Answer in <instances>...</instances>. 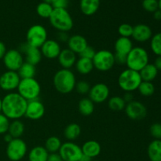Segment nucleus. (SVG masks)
Returning a JSON list of instances; mask_svg holds the SVG:
<instances>
[{"instance_id": "obj_1", "label": "nucleus", "mask_w": 161, "mask_h": 161, "mask_svg": "<svg viewBox=\"0 0 161 161\" xmlns=\"http://www.w3.org/2000/svg\"><path fill=\"white\" fill-rule=\"evenodd\" d=\"M28 102L17 92H9L2 98V113L9 120L25 116Z\"/></svg>"}, {"instance_id": "obj_2", "label": "nucleus", "mask_w": 161, "mask_h": 161, "mask_svg": "<svg viewBox=\"0 0 161 161\" xmlns=\"http://www.w3.org/2000/svg\"><path fill=\"white\" fill-rule=\"evenodd\" d=\"M53 83L58 92L67 94L75 89L76 78L71 69H61L53 75Z\"/></svg>"}, {"instance_id": "obj_3", "label": "nucleus", "mask_w": 161, "mask_h": 161, "mask_svg": "<svg viewBox=\"0 0 161 161\" xmlns=\"http://www.w3.org/2000/svg\"><path fill=\"white\" fill-rule=\"evenodd\" d=\"M49 20L51 26L58 31L68 32L73 28V19L67 9H53Z\"/></svg>"}, {"instance_id": "obj_4", "label": "nucleus", "mask_w": 161, "mask_h": 161, "mask_svg": "<svg viewBox=\"0 0 161 161\" xmlns=\"http://www.w3.org/2000/svg\"><path fill=\"white\" fill-rule=\"evenodd\" d=\"M149 63V56L148 51L142 47H135L132 48L127 56V69L140 72Z\"/></svg>"}, {"instance_id": "obj_5", "label": "nucleus", "mask_w": 161, "mask_h": 161, "mask_svg": "<svg viewBox=\"0 0 161 161\" xmlns=\"http://www.w3.org/2000/svg\"><path fill=\"white\" fill-rule=\"evenodd\" d=\"M142 82L139 72L127 69L123 71L118 77V85L124 92H134L137 91Z\"/></svg>"}, {"instance_id": "obj_6", "label": "nucleus", "mask_w": 161, "mask_h": 161, "mask_svg": "<svg viewBox=\"0 0 161 161\" xmlns=\"http://www.w3.org/2000/svg\"><path fill=\"white\" fill-rule=\"evenodd\" d=\"M17 93L27 102L39 98L41 86L35 78L21 79L17 86Z\"/></svg>"}, {"instance_id": "obj_7", "label": "nucleus", "mask_w": 161, "mask_h": 161, "mask_svg": "<svg viewBox=\"0 0 161 161\" xmlns=\"http://www.w3.org/2000/svg\"><path fill=\"white\" fill-rule=\"evenodd\" d=\"M94 68L100 72H108L113 68L115 63L114 53L108 50H98L92 59Z\"/></svg>"}, {"instance_id": "obj_8", "label": "nucleus", "mask_w": 161, "mask_h": 161, "mask_svg": "<svg viewBox=\"0 0 161 161\" xmlns=\"http://www.w3.org/2000/svg\"><path fill=\"white\" fill-rule=\"evenodd\" d=\"M47 36L48 34L45 27L36 24L28 28L26 34V42L31 47L40 48L47 40Z\"/></svg>"}, {"instance_id": "obj_9", "label": "nucleus", "mask_w": 161, "mask_h": 161, "mask_svg": "<svg viewBox=\"0 0 161 161\" xmlns=\"http://www.w3.org/2000/svg\"><path fill=\"white\" fill-rule=\"evenodd\" d=\"M28 153V146L26 142L19 138H14L7 144L6 153L9 161H20L26 156Z\"/></svg>"}, {"instance_id": "obj_10", "label": "nucleus", "mask_w": 161, "mask_h": 161, "mask_svg": "<svg viewBox=\"0 0 161 161\" xmlns=\"http://www.w3.org/2000/svg\"><path fill=\"white\" fill-rule=\"evenodd\" d=\"M58 154L64 161H79L83 155L82 149L74 142L62 143Z\"/></svg>"}, {"instance_id": "obj_11", "label": "nucleus", "mask_w": 161, "mask_h": 161, "mask_svg": "<svg viewBox=\"0 0 161 161\" xmlns=\"http://www.w3.org/2000/svg\"><path fill=\"white\" fill-rule=\"evenodd\" d=\"M3 64L7 70L17 72L25 61L21 52L17 49H10L7 50L3 58Z\"/></svg>"}, {"instance_id": "obj_12", "label": "nucleus", "mask_w": 161, "mask_h": 161, "mask_svg": "<svg viewBox=\"0 0 161 161\" xmlns=\"http://www.w3.org/2000/svg\"><path fill=\"white\" fill-rule=\"evenodd\" d=\"M20 80L17 72L6 71L0 75V88L6 92H13L17 89Z\"/></svg>"}, {"instance_id": "obj_13", "label": "nucleus", "mask_w": 161, "mask_h": 161, "mask_svg": "<svg viewBox=\"0 0 161 161\" xmlns=\"http://www.w3.org/2000/svg\"><path fill=\"white\" fill-rule=\"evenodd\" d=\"M126 115L132 120H142L147 115V108L146 105L138 101H132L126 105Z\"/></svg>"}, {"instance_id": "obj_14", "label": "nucleus", "mask_w": 161, "mask_h": 161, "mask_svg": "<svg viewBox=\"0 0 161 161\" xmlns=\"http://www.w3.org/2000/svg\"><path fill=\"white\" fill-rule=\"evenodd\" d=\"M109 94L110 91L108 85L104 83H97L93 86H91L88 97L94 104H101L108 100Z\"/></svg>"}, {"instance_id": "obj_15", "label": "nucleus", "mask_w": 161, "mask_h": 161, "mask_svg": "<svg viewBox=\"0 0 161 161\" xmlns=\"http://www.w3.org/2000/svg\"><path fill=\"white\" fill-rule=\"evenodd\" d=\"M45 114V106L39 98L28 102L25 116L31 120H39Z\"/></svg>"}, {"instance_id": "obj_16", "label": "nucleus", "mask_w": 161, "mask_h": 161, "mask_svg": "<svg viewBox=\"0 0 161 161\" xmlns=\"http://www.w3.org/2000/svg\"><path fill=\"white\" fill-rule=\"evenodd\" d=\"M19 50L21 52L22 54L24 53L25 55V61H26L25 62H28L36 66L42 60V55L40 49L31 47V46L28 45L27 42L22 43Z\"/></svg>"}, {"instance_id": "obj_17", "label": "nucleus", "mask_w": 161, "mask_h": 161, "mask_svg": "<svg viewBox=\"0 0 161 161\" xmlns=\"http://www.w3.org/2000/svg\"><path fill=\"white\" fill-rule=\"evenodd\" d=\"M39 49L42 56L50 60L58 59L61 51V45L54 39H47Z\"/></svg>"}, {"instance_id": "obj_18", "label": "nucleus", "mask_w": 161, "mask_h": 161, "mask_svg": "<svg viewBox=\"0 0 161 161\" xmlns=\"http://www.w3.org/2000/svg\"><path fill=\"white\" fill-rule=\"evenodd\" d=\"M153 36V31L149 25L146 24H138L133 27L131 37L138 42H145L150 40Z\"/></svg>"}, {"instance_id": "obj_19", "label": "nucleus", "mask_w": 161, "mask_h": 161, "mask_svg": "<svg viewBox=\"0 0 161 161\" xmlns=\"http://www.w3.org/2000/svg\"><path fill=\"white\" fill-rule=\"evenodd\" d=\"M67 44L68 48L74 52L75 54H80L88 46L86 39L81 35H73L69 36Z\"/></svg>"}, {"instance_id": "obj_20", "label": "nucleus", "mask_w": 161, "mask_h": 161, "mask_svg": "<svg viewBox=\"0 0 161 161\" xmlns=\"http://www.w3.org/2000/svg\"><path fill=\"white\" fill-rule=\"evenodd\" d=\"M58 63L62 69H70L75 65L76 62V54L69 48L63 49L58 56Z\"/></svg>"}, {"instance_id": "obj_21", "label": "nucleus", "mask_w": 161, "mask_h": 161, "mask_svg": "<svg viewBox=\"0 0 161 161\" xmlns=\"http://www.w3.org/2000/svg\"><path fill=\"white\" fill-rule=\"evenodd\" d=\"M81 149L83 155L87 156L91 159L98 157L102 152V146L100 143L94 140H89L84 142Z\"/></svg>"}, {"instance_id": "obj_22", "label": "nucleus", "mask_w": 161, "mask_h": 161, "mask_svg": "<svg viewBox=\"0 0 161 161\" xmlns=\"http://www.w3.org/2000/svg\"><path fill=\"white\" fill-rule=\"evenodd\" d=\"M133 47V42L130 38L121 37L120 36L115 42V53L127 56V54L130 53Z\"/></svg>"}, {"instance_id": "obj_23", "label": "nucleus", "mask_w": 161, "mask_h": 161, "mask_svg": "<svg viewBox=\"0 0 161 161\" xmlns=\"http://www.w3.org/2000/svg\"><path fill=\"white\" fill-rule=\"evenodd\" d=\"M80 10L84 15L92 16L100 7V0H80Z\"/></svg>"}, {"instance_id": "obj_24", "label": "nucleus", "mask_w": 161, "mask_h": 161, "mask_svg": "<svg viewBox=\"0 0 161 161\" xmlns=\"http://www.w3.org/2000/svg\"><path fill=\"white\" fill-rule=\"evenodd\" d=\"M50 153L44 146L33 147L28 154V161H47Z\"/></svg>"}, {"instance_id": "obj_25", "label": "nucleus", "mask_w": 161, "mask_h": 161, "mask_svg": "<svg viewBox=\"0 0 161 161\" xmlns=\"http://www.w3.org/2000/svg\"><path fill=\"white\" fill-rule=\"evenodd\" d=\"M147 154L150 161H161V140L154 139L149 143Z\"/></svg>"}, {"instance_id": "obj_26", "label": "nucleus", "mask_w": 161, "mask_h": 161, "mask_svg": "<svg viewBox=\"0 0 161 161\" xmlns=\"http://www.w3.org/2000/svg\"><path fill=\"white\" fill-rule=\"evenodd\" d=\"M75 66L77 72L80 74H81V75H88L94 69L92 60L88 59V58H81V57L79 59H77Z\"/></svg>"}, {"instance_id": "obj_27", "label": "nucleus", "mask_w": 161, "mask_h": 161, "mask_svg": "<svg viewBox=\"0 0 161 161\" xmlns=\"http://www.w3.org/2000/svg\"><path fill=\"white\" fill-rule=\"evenodd\" d=\"M158 72L157 69L154 64H149L145 66L139 72L142 81H147V82H152L153 80H155L157 78V75H158Z\"/></svg>"}, {"instance_id": "obj_28", "label": "nucleus", "mask_w": 161, "mask_h": 161, "mask_svg": "<svg viewBox=\"0 0 161 161\" xmlns=\"http://www.w3.org/2000/svg\"><path fill=\"white\" fill-rule=\"evenodd\" d=\"M80 134H81V127L75 123H72L66 126L64 130V138L69 142H73L78 139Z\"/></svg>"}, {"instance_id": "obj_29", "label": "nucleus", "mask_w": 161, "mask_h": 161, "mask_svg": "<svg viewBox=\"0 0 161 161\" xmlns=\"http://www.w3.org/2000/svg\"><path fill=\"white\" fill-rule=\"evenodd\" d=\"M14 138H19L25 133V124L20 119L12 120L9 123L8 132Z\"/></svg>"}, {"instance_id": "obj_30", "label": "nucleus", "mask_w": 161, "mask_h": 161, "mask_svg": "<svg viewBox=\"0 0 161 161\" xmlns=\"http://www.w3.org/2000/svg\"><path fill=\"white\" fill-rule=\"evenodd\" d=\"M78 109L83 116H91L94 111V103L89 97H83L79 102Z\"/></svg>"}, {"instance_id": "obj_31", "label": "nucleus", "mask_w": 161, "mask_h": 161, "mask_svg": "<svg viewBox=\"0 0 161 161\" xmlns=\"http://www.w3.org/2000/svg\"><path fill=\"white\" fill-rule=\"evenodd\" d=\"M17 73L20 79L35 78L36 73V66L28 62H24L17 71Z\"/></svg>"}, {"instance_id": "obj_32", "label": "nucleus", "mask_w": 161, "mask_h": 161, "mask_svg": "<svg viewBox=\"0 0 161 161\" xmlns=\"http://www.w3.org/2000/svg\"><path fill=\"white\" fill-rule=\"evenodd\" d=\"M62 145L61 140L57 136H51L49 137L45 142V146L48 153L50 154L51 153H58L59 152L61 146Z\"/></svg>"}, {"instance_id": "obj_33", "label": "nucleus", "mask_w": 161, "mask_h": 161, "mask_svg": "<svg viewBox=\"0 0 161 161\" xmlns=\"http://www.w3.org/2000/svg\"><path fill=\"white\" fill-rule=\"evenodd\" d=\"M126 105L123 97L119 96H113L108 98V106L113 111H122L125 108Z\"/></svg>"}, {"instance_id": "obj_34", "label": "nucleus", "mask_w": 161, "mask_h": 161, "mask_svg": "<svg viewBox=\"0 0 161 161\" xmlns=\"http://www.w3.org/2000/svg\"><path fill=\"white\" fill-rule=\"evenodd\" d=\"M53 10V6L50 3H45V2L40 3L36 6V13L42 18H50Z\"/></svg>"}, {"instance_id": "obj_35", "label": "nucleus", "mask_w": 161, "mask_h": 161, "mask_svg": "<svg viewBox=\"0 0 161 161\" xmlns=\"http://www.w3.org/2000/svg\"><path fill=\"white\" fill-rule=\"evenodd\" d=\"M138 91L142 96L150 97L155 93V86L152 82L142 81L138 86Z\"/></svg>"}, {"instance_id": "obj_36", "label": "nucleus", "mask_w": 161, "mask_h": 161, "mask_svg": "<svg viewBox=\"0 0 161 161\" xmlns=\"http://www.w3.org/2000/svg\"><path fill=\"white\" fill-rule=\"evenodd\" d=\"M150 48L154 54L161 56V32L153 35L150 39Z\"/></svg>"}, {"instance_id": "obj_37", "label": "nucleus", "mask_w": 161, "mask_h": 161, "mask_svg": "<svg viewBox=\"0 0 161 161\" xmlns=\"http://www.w3.org/2000/svg\"><path fill=\"white\" fill-rule=\"evenodd\" d=\"M75 89L78 94L81 95H85V94H89V91L91 90V85L85 80H80V81L76 82Z\"/></svg>"}, {"instance_id": "obj_38", "label": "nucleus", "mask_w": 161, "mask_h": 161, "mask_svg": "<svg viewBox=\"0 0 161 161\" xmlns=\"http://www.w3.org/2000/svg\"><path fill=\"white\" fill-rule=\"evenodd\" d=\"M118 33L121 37H131L132 33H133V26L129 24H122L118 28Z\"/></svg>"}, {"instance_id": "obj_39", "label": "nucleus", "mask_w": 161, "mask_h": 161, "mask_svg": "<svg viewBox=\"0 0 161 161\" xmlns=\"http://www.w3.org/2000/svg\"><path fill=\"white\" fill-rule=\"evenodd\" d=\"M142 7L149 13H154L159 9L158 0H142Z\"/></svg>"}, {"instance_id": "obj_40", "label": "nucleus", "mask_w": 161, "mask_h": 161, "mask_svg": "<svg viewBox=\"0 0 161 161\" xmlns=\"http://www.w3.org/2000/svg\"><path fill=\"white\" fill-rule=\"evenodd\" d=\"M9 123V119L3 113H0V135H5L7 133Z\"/></svg>"}, {"instance_id": "obj_41", "label": "nucleus", "mask_w": 161, "mask_h": 161, "mask_svg": "<svg viewBox=\"0 0 161 161\" xmlns=\"http://www.w3.org/2000/svg\"><path fill=\"white\" fill-rule=\"evenodd\" d=\"M150 135L154 138V139L161 140V124L160 123H154L151 125L149 128Z\"/></svg>"}, {"instance_id": "obj_42", "label": "nucleus", "mask_w": 161, "mask_h": 161, "mask_svg": "<svg viewBox=\"0 0 161 161\" xmlns=\"http://www.w3.org/2000/svg\"><path fill=\"white\" fill-rule=\"evenodd\" d=\"M96 51L94 50V49L93 47H90V46H87L86 48L83 50V51L80 54V56L81 58H88V59H93L94 58V54H95Z\"/></svg>"}, {"instance_id": "obj_43", "label": "nucleus", "mask_w": 161, "mask_h": 161, "mask_svg": "<svg viewBox=\"0 0 161 161\" xmlns=\"http://www.w3.org/2000/svg\"><path fill=\"white\" fill-rule=\"evenodd\" d=\"M69 4V0H56L52 4L53 9H67Z\"/></svg>"}, {"instance_id": "obj_44", "label": "nucleus", "mask_w": 161, "mask_h": 161, "mask_svg": "<svg viewBox=\"0 0 161 161\" xmlns=\"http://www.w3.org/2000/svg\"><path fill=\"white\" fill-rule=\"evenodd\" d=\"M114 58H115V63L118 64H126L127 62V56L122 54H118V53H114Z\"/></svg>"}, {"instance_id": "obj_45", "label": "nucleus", "mask_w": 161, "mask_h": 161, "mask_svg": "<svg viewBox=\"0 0 161 161\" xmlns=\"http://www.w3.org/2000/svg\"><path fill=\"white\" fill-rule=\"evenodd\" d=\"M69 39V36L68 32H64V31H58V39L59 42H67Z\"/></svg>"}, {"instance_id": "obj_46", "label": "nucleus", "mask_w": 161, "mask_h": 161, "mask_svg": "<svg viewBox=\"0 0 161 161\" xmlns=\"http://www.w3.org/2000/svg\"><path fill=\"white\" fill-rule=\"evenodd\" d=\"M122 97L124 100V102H126V104L134 101V95L133 94L130 92H125V94H124V95Z\"/></svg>"}, {"instance_id": "obj_47", "label": "nucleus", "mask_w": 161, "mask_h": 161, "mask_svg": "<svg viewBox=\"0 0 161 161\" xmlns=\"http://www.w3.org/2000/svg\"><path fill=\"white\" fill-rule=\"evenodd\" d=\"M47 161H64L60 157V155L58 153H51L49 155L48 160Z\"/></svg>"}, {"instance_id": "obj_48", "label": "nucleus", "mask_w": 161, "mask_h": 161, "mask_svg": "<svg viewBox=\"0 0 161 161\" xmlns=\"http://www.w3.org/2000/svg\"><path fill=\"white\" fill-rule=\"evenodd\" d=\"M6 51H7V50H6V47L5 43L0 41V60L3 59L4 55L6 54Z\"/></svg>"}, {"instance_id": "obj_49", "label": "nucleus", "mask_w": 161, "mask_h": 161, "mask_svg": "<svg viewBox=\"0 0 161 161\" xmlns=\"http://www.w3.org/2000/svg\"><path fill=\"white\" fill-rule=\"evenodd\" d=\"M154 65L157 69L158 71H161V56H157V58L154 61Z\"/></svg>"}, {"instance_id": "obj_50", "label": "nucleus", "mask_w": 161, "mask_h": 161, "mask_svg": "<svg viewBox=\"0 0 161 161\" xmlns=\"http://www.w3.org/2000/svg\"><path fill=\"white\" fill-rule=\"evenodd\" d=\"M13 139H14V138H13V137L11 136L9 133H6L4 135V137H3V140H4L5 142H6L7 144L9 142H10Z\"/></svg>"}, {"instance_id": "obj_51", "label": "nucleus", "mask_w": 161, "mask_h": 161, "mask_svg": "<svg viewBox=\"0 0 161 161\" xmlns=\"http://www.w3.org/2000/svg\"><path fill=\"white\" fill-rule=\"evenodd\" d=\"M153 17L155 20H161V10L160 9H157V11L153 13Z\"/></svg>"}, {"instance_id": "obj_52", "label": "nucleus", "mask_w": 161, "mask_h": 161, "mask_svg": "<svg viewBox=\"0 0 161 161\" xmlns=\"http://www.w3.org/2000/svg\"><path fill=\"white\" fill-rule=\"evenodd\" d=\"M93 159H91V158H90L89 157H87V156H86V155H82V157H80V160H79V161H91Z\"/></svg>"}, {"instance_id": "obj_53", "label": "nucleus", "mask_w": 161, "mask_h": 161, "mask_svg": "<svg viewBox=\"0 0 161 161\" xmlns=\"http://www.w3.org/2000/svg\"><path fill=\"white\" fill-rule=\"evenodd\" d=\"M56 1V0H43V2H45V3H50V4H53L54 2Z\"/></svg>"}, {"instance_id": "obj_54", "label": "nucleus", "mask_w": 161, "mask_h": 161, "mask_svg": "<svg viewBox=\"0 0 161 161\" xmlns=\"http://www.w3.org/2000/svg\"><path fill=\"white\" fill-rule=\"evenodd\" d=\"M158 6H159V9L161 10V0H159L158 1Z\"/></svg>"}, {"instance_id": "obj_55", "label": "nucleus", "mask_w": 161, "mask_h": 161, "mask_svg": "<svg viewBox=\"0 0 161 161\" xmlns=\"http://www.w3.org/2000/svg\"><path fill=\"white\" fill-rule=\"evenodd\" d=\"M2 113V98L0 97V113Z\"/></svg>"}, {"instance_id": "obj_56", "label": "nucleus", "mask_w": 161, "mask_h": 161, "mask_svg": "<svg viewBox=\"0 0 161 161\" xmlns=\"http://www.w3.org/2000/svg\"><path fill=\"white\" fill-rule=\"evenodd\" d=\"M91 161H99V160H92Z\"/></svg>"}, {"instance_id": "obj_57", "label": "nucleus", "mask_w": 161, "mask_h": 161, "mask_svg": "<svg viewBox=\"0 0 161 161\" xmlns=\"http://www.w3.org/2000/svg\"></svg>"}]
</instances>
